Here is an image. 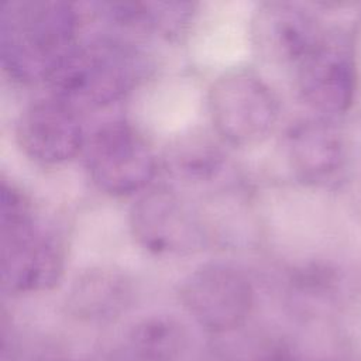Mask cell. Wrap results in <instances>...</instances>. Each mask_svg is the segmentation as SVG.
Instances as JSON below:
<instances>
[{"label": "cell", "mask_w": 361, "mask_h": 361, "mask_svg": "<svg viewBox=\"0 0 361 361\" xmlns=\"http://www.w3.org/2000/svg\"><path fill=\"white\" fill-rule=\"evenodd\" d=\"M76 6L62 0H6L0 4V59L21 83L48 80L79 42Z\"/></svg>", "instance_id": "obj_1"}, {"label": "cell", "mask_w": 361, "mask_h": 361, "mask_svg": "<svg viewBox=\"0 0 361 361\" xmlns=\"http://www.w3.org/2000/svg\"><path fill=\"white\" fill-rule=\"evenodd\" d=\"M144 71V58L134 44L103 32L79 41L47 82L52 97L79 113L116 103Z\"/></svg>", "instance_id": "obj_2"}, {"label": "cell", "mask_w": 361, "mask_h": 361, "mask_svg": "<svg viewBox=\"0 0 361 361\" xmlns=\"http://www.w3.org/2000/svg\"><path fill=\"white\" fill-rule=\"evenodd\" d=\"M61 241L38 220L28 196L1 180L0 274L10 293H35L55 288L62 278Z\"/></svg>", "instance_id": "obj_3"}, {"label": "cell", "mask_w": 361, "mask_h": 361, "mask_svg": "<svg viewBox=\"0 0 361 361\" xmlns=\"http://www.w3.org/2000/svg\"><path fill=\"white\" fill-rule=\"evenodd\" d=\"M207 106L217 135L231 145L261 142L278 117V100L255 71L234 66L210 85Z\"/></svg>", "instance_id": "obj_4"}, {"label": "cell", "mask_w": 361, "mask_h": 361, "mask_svg": "<svg viewBox=\"0 0 361 361\" xmlns=\"http://www.w3.org/2000/svg\"><path fill=\"white\" fill-rule=\"evenodd\" d=\"M85 166L94 186L111 196L142 190L155 175L157 161L145 138L126 120L96 127L83 147Z\"/></svg>", "instance_id": "obj_5"}, {"label": "cell", "mask_w": 361, "mask_h": 361, "mask_svg": "<svg viewBox=\"0 0 361 361\" xmlns=\"http://www.w3.org/2000/svg\"><path fill=\"white\" fill-rule=\"evenodd\" d=\"M179 298L189 314L214 333L243 324L254 306V289L243 271L227 262H206L180 283Z\"/></svg>", "instance_id": "obj_6"}, {"label": "cell", "mask_w": 361, "mask_h": 361, "mask_svg": "<svg viewBox=\"0 0 361 361\" xmlns=\"http://www.w3.org/2000/svg\"><path fill=\"white\" fill-rule=\"evenodd\" d=\"M128 224L135 243L154 255L189 254L204 240L196 214L168 186L141 193L130 209Z\"/></svg>", "instance_id": "obj_7"}, {"label": "cell", "mask_w": 361, "mask_h": 361, "mask_svg": "<svg viewBox=\"0 0 361 361\" xmlns=\"http://www.w3.org/2000/svg\"><path fill=\"white\" fill-rule=\"evenodd\" d=\"M16 138L27 157L44 165L72 159L86 142L79 113L52 96L34 100L21 110Z\"/></svg>", "instance_id": "obj_8"}, {"label": "cell", "mask_w": 361, "mask_h": 361, "mask_svg": "<svg viewBox=\"0 0 361 361\" xmlns=\"http://www.w3.org/2000/svg\"><path fill=\"white\" fill-rule=\"evenodd\" d=\"M250 39L261 59L289 61L299 56L307 45L306 21L289 4L262 1L251 16Z\"/></svg>", "instance_id": "obj_9"}, {"label": "cell", "mask_w": 361, "mask_h": 361, "mask_svg": "<svg viewBox=\"0 0 361 361\" xmlns=\"http://www.w3.org/2000/svg\"><path fill=\"white\" fill-rule=\"evenodd\" d=\"M131 298V281L126 274L110 267H93L75 278L66 305L79 319L104 320L126 310Z\"/></svg>", "instance_id": "obj_10"}, {"label": "cell", "mask_w": 361, "mask_h": 361, "mask_svg": "<svg viewBox=\"0 0 361 361\" xmlns=\"http://www.w3.org/2000/svg\"><path fill=\"white\" fill-rule=\"evenodd\" d=\"M94 6L113 28L168 39L180 35L195 13V3L189 1H102Z\"/></svg>", "instance_id": "obj_11"}, {"label": "cell", "mask_w": 361, "mask_h": 361, "mask_svg": "<svg viewBox=\"0 0 361 361\" xmlns=\"http://www.w3.org/2000/svg\"><path fill=\"white\" fill-rule=\"evenodd\" d=\"M164 159L168 171L178 178L209 180L220 172L224 152L207 134L190 133L168 145Z\"/></svg>", "instance_id": "obj_12"}, {"label": "cell", "mask_w": 361, "mask_h": 361, "mask_svg": "<svg viewBox=\"0 0 361 361\" xmlns=\"http://www.w3.org/2000/svg\"><path fill=\"white\" fill-rule=\"evenodd\" d=\"M185 326L168 314L149 316L133 326L128 344L141 361H175L186 347Z\"/></svg>", "instance_id": "obj_13"}]
</instances>
